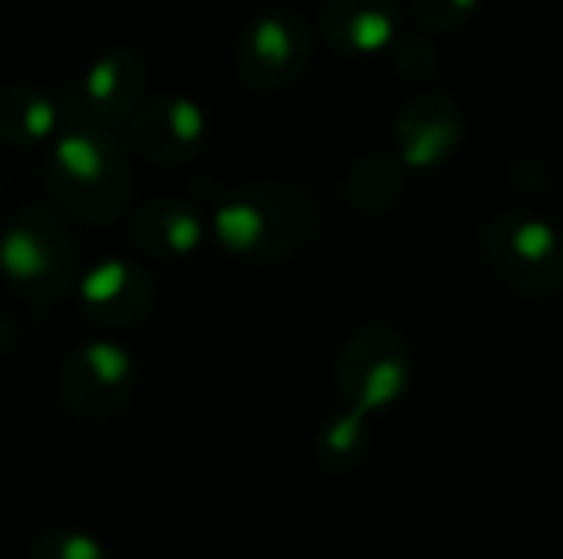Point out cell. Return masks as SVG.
Returning <instances> with one entry per match:
<instances>
[{
	"label": "cell",
	"instance_id": "obj_11",
	"mask_svg": "<svg viewBox=\"0 0 563 559\" xmlns=\"http://www.w3.org/2000/svg\"><path fill=\"white\" fill-rule=\"evenodd\" d=\"M79 303L99 326H135L155 306V277L132 260H102L82 273Z\"/></svg>",
	"mask_w": 563,
	"mask_h": 559
},
{
	"label": "cell",
	"instance_id": "obj_20",
	"mask_svg": "<svg viewBox=\"0 0 563 559\" xmlns=\"http://www.w3.org/2000/svg\"><path fill=\"white\" fill-rule=\"evenodd\" d=\"M511 181L521 188V191H531V194H541V191H551L554 188V175L548 171V165L534 161V158H521L511 165Z\"/></svg>",
	"mask_w": 563,
	"mask_h": 559
},
{
	"label": "cell",
	"instance_id": "obj_4",
	"mask_svg": "<svg viewBox=\"0 0 563 559\" xmlns=\"http://www.w3.org/2000/svg\"><path fill=\"white\" fill-rule=\"evenodd\" d=\"M478 247L488 270L525 300H548L563 290V237L531 211H498L478 224Z\"/></svg>",
	"mask_w": 563,
	"mask_h": 559
},
{
	"label": "cell",
	"instance_id": "obj_1",
	"mask_svg": "<svg viewBox=\"0 0 563 559\" xmlns=\"http://www.w3.org/2000/svg\"><path fill=\"white\" fill-rule=\"evenodd\" d=\"M320 227L313 194L294 181L261 178L231 188L211 214L218 244L251 264H277L307 250Z\"/></svg>",
	"mask_w": 563,
	"mask_h": 559
},
{
	"label": "cell",
	"instance_id": "obj_8",
	"mask_svg": "<svg viewBox=\"0 0 563 559\" xmlns=\"http://www.w3.org/2000/svg\"><path fill=\"white\" fill-rule=\"evenodd\" d=\"M59 399L79 422H109L135 392V359L115 343H86L59 369Z\"/></svg>",
	"mask_w": 563,
	"mask_h": 559
},
{
	"label": "cell",
	"instance_id": "obj_21",
	"mask_svg": "<svg viewBox=\"0 0 563 559\" xmlns=\"http://www.w3.org/2000/svg\"><path fill=\"white\" fill-rule=\"evenodd\" d=\"M13 339H16V326L7 313H0V353H7L13 346Z\"/></svg>",
	"mask_w": 563,
	"mask_h": 559
},
{
	"label": "cell",
	"instance_id": "obj_19",
	"mask_svg": "<svg viewBox=\"0 0 563 559\" xmlns=\"http://www.w3.org/2000/svg\"><path fill=\"white\" fill-rule=\"evenodd\" d=\"M393 63H396L399 76H406V79H429L439 69L442 53L422 36H406V40H399Z\"/></svg>",
	"mask_w": 563,
	"mask_h": 559
},
{
	"label": "cell",
	"instance_id": "obj_15",
	"mask_svg": "<svg viewBox=\"0 0 563 559\" xmlns=\"http://www.w3.org/2000/svg\"><path fill=\"white\" fill-rule=\"evenodd\" d=\"M406 191V165L396 155L373 152L350 165L343 175V198L363 214L389 211Z\"/></svg>",
	"mask_w": 563,
	"mask_h": 559
},
{
	"label": "cell",
	"instance_id": "obj_10",
	"mask_svg": "<svg viewBox=\"0 0 563 559\" xmlns=\"http://www.w3.org/2000/svg\"><path fill=\"white\" fill-rule=\"evenodd\" d=\"M465 138L462 105L449 92H422L396 115V148L406 168H432L445 161Z\"/></svg>",
	"mask_w": 563,
	"mask_h": 559
},
{
	"label": "cell",
	"instance_id": "obj_17",
	"mask_svg": "<svg viewBox=\"0 0 563 559\" xmlns=\"http://www.w3.org/2000/svg\"><path fill=\"white\" fill-rule=\"evenodd\" d=\"M26 559H106V550L82 530H46L30 544Z\"/></svg>",
	"mask_w": 563,
	"mask_h": 559
},
{
	"label": "cell",
	"instance_id": "obj_7",
	"mask_svg": "<svg viewBox=\"0 0 563 559\" xmlns=\"http://www.w3.org/2000/svg\"><path fill=\"white\" fill-rule=\"evenodd\" d=\"M148 69L142 53L135 49H112L89 63L73 86L66 89L59 112L63 125H86L112 132L115 125H129V119L145 102Z\"/></svg>",
	"mask_w": 563,
	"mask_h": 559
},
{
	"label": "cell",
	"instance_id": "obj_5",
	"mask_svg": "<svg viewBox=\"0 0 563 559\" xmlns=\"http://www.w3.org/2000/svg\"><path fill=\"white\" fill-rule=\"evenodd\" d=\"M412 382V359L406 339L389 326H363L356 329L333 369L336 395L346 402V412L373 415L396 405Z\"/></svg>",
	"mask_w": 563,
	"mask_h": 559
},
{
	"label": "cell",
	"instance_id": "obj_16",
	"mask_svg": "<svg viewBox=\"0 0 563 559\" xmlns=\"http://www.w3.org/2000/svg\"><path fill=\"white\" fill-rule=\"evenodd\" d=\"M366 448H369V428H366V418L356 412H343L330 418L317 435V458L327 471L356 468Z\"/></svg>",
	"mask_w": 563,
	"mask_h": 559
},
{
	"label": "cell",
	"instance_id": "obj_13",
	"mask_svg": "<svg viewBox=\"0 0 563 559\" xmlns=\"http://www.w3.org/2000/svg\"><path fill=\"white\" fill-rule=\"evenodd\" d=\"M129 234L135 250L148 260H181L201 244L205 221L191 204L178 198H155L132 211Z\"/></svg>",
	"mask_w": 563,
	"mask_h": 559
},
{
	"label": "cell",
	"instance_id": "obj_12",
	"mask_svg": "<svg viewBox=\"0 0 563 559\" xmlns=\"http://www.w3.org/2000/svg\"><path fill=\"white\" fill-rule=\"evenodd\" d=\"M320 36L343 56H369L396 43L402 30L399 0H323Z\"/></svg>",
	"mask_w": 563,
	"mask_h": 559
},
{
	"label": "cell",
	"instance_id": "obj_18",
	"mask_svg": "<svg viewBox=\"0 0 563 559\" xmlns=\"http://www.w3.org/2000/svg\"><path fill=\"white\" fill-rule=\"evenodd\" d=\"M482 0H409V13L419 26L435 33H452L472 20Z\"/></svg>",
	"mask_w": 563,
	"mask_h": 559
},
{
	"label": "cell",
	"instance_id": "obj_3",
	"mask_svg": "<svg viewBox=\"0 0 563 559\" xmlns=\"http://www.w3.org/2000/svg\"><path fill=\"white\" fill-rule=\"evenodd\" d=\"M0 273L16 297L46 306L76 280V241L59 214L26 204L0 231Z\"/></svg>",
	"mask_w": 563,
	"mask_h": 559
},
{
	"label": "cell",
	"instance_id": "obj_14",
	"mask_svg": "<svg viewBox=\"0 0 563 559\" xmlns=\"http://www.w3.org/2000/svg\"><path fill=\"white\" fill-rule=\"evenodd\" d=\"M63 128L59 102L43 89L26 82H10L0 89V142L13 148L49 145Z\"/></svg>",
	"mask_w": 563,
	"mask_h": 559
},
{
	"label": "cell",
	"instance_id": "obj_9",
	"mask_svg": "<svg viewBox=\"0 0 563 559\" xmlns=\"http://www.w3.org/2000/svg\"><path fill=\"white\" fill-rule=\"evenodd\" d=\"M125 128L132 148L142 158L155 165H181L205 148L211 122L191 96L165 92L158 99L142 102Z\"/></svg>",
	"mask_w": 563,
	"mask_h": 559
},
{
	"label": "cell",
	"instance_id": "obj_2",
	"mask_svg": "<svg viewBox=\"0 0 563 559\" xmlns=\"http://www.w3.org/2000/svg\"><path fill=\"white\" fill-rule=\"evenodd\" d=\"M43 185L59 211L82 224L119 221L135 191L132 165L112 132L63 125L43 158Z\"/></svg>",
	"mask_w": 563,
	"mask_h": 559
},
{
	"label": "cell",
	"instance_id": "obj_6",
	"mask_svg": "<svg viewBox=\"0 0 563 559\" xmlns=\"http://www.w3.org/2000/svg\"><path fill=\"white\" fill-rule=\"evenodd\" d=\"M313 59V33L297 10H264L238 36L234 72L254 92L294 86Z\"/></svg>",
	"mask_w": 563,
	"mask_h": 559
},
{
	"label": "cell",
	"instance_id": "obj_22",
	"mask_svg": "<svg viewBox=\"0 0 563 559\" xmlns=\"http://www.w3.org/2000/svg\"><path fill=\"white\" fill-rule=\"evenodd\" d=\"M0 198H3V175H0Z\"/></svg>",
	"mask_w": 563,
	"mask_h": 559
}]
</instances>
